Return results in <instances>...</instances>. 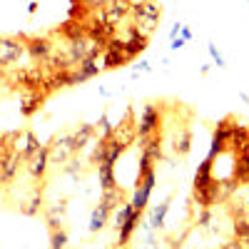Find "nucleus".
<instances>
[{"instance_id":"nucleus-1","label":"nucleus","mask_w":249,"mask_h":249,"mask_svg":"<svg viewBox=\"0 0 249 249\" xmlns=\"http://www.w3.org/2000/svg\"><path fill=\"white\" fill-rule=\"evenodd\" d=\"M192 195H195V202L202 207V210H210V207L217 202V197H219V182L212 177V160L210 157L202 160V164L195 172Z\"/></svg>"},{"instance_id":"nucleus-2","label":"nucleus","mask_w":249,"mask_h":249,"mask_svg":"<svg viewBox=\"0 0 249 249\" xmlns=\"http://www.w3.org/2000/svg\"><path fill=\"white\" fill-rule=\"evenodd\" d=\"M100 50H102V43H100V40H95V37H90V35H82V37H77V40H72V43H70L68 55H70V60L77 65V62H82V60L97 57Z\"/></svg>"},{"instance_id":"nucleus-3","label":"nucleus","mask_w":249,"mask_h":249,"mask_svg":"<svg viewBox=\"0 0 249 249\" xmlns=\"http://www.w3.org/2000/svg\"><path fill=\"white\" fill-rule=\"evenodd\" d=\"M130 13H132V5H130V0H107L105 5H102L100 10H95L92 15H97L100 20H105V23H110V25H120V20H124V18H130Z\"/></svg>"},{"instance_id":"nucleus-4","label":"nucleus","mask_w":249,"mask_h":249,"mask_svg":"<svg viewBox=\"0 0 249 249\" xmlns=\"http://www.w3.org/2000/svg\"><path fill=\"white\" fill-rule=\"evenodd\" d=\"M25 55V43L20 37H0V68H13Z\"/></svg>"},{"instance_id":"nucleus-5","label":"nucleus","mask_w":249,"mask_h":249,"mask_svg":"<svg viewBox=\"0 0 249 249\" xmlns=\"http://www.w3.org/2000/svg\"><path fill=\"white\" fill-rule=\"evenodd\" d=\"M232 127H234V120L227 117L222 122H217V130H214V137H212V147H210V160H214L217 155L230 150V137H232Z\"/></svg>"},{"instance_id":"nucleus-6","label":"nucleus","mask_w":249,"mask_h":249,"mask_svg":"<svg viewBox=\"0 0 249 249\" xmlns=\"http://www.w3.org/2000/svg\"><path fill=\"white\" fill-rule=\"evenodd\" d=\"M75 155L72 150V135H57L50 144H48V157L53 164H62V162H68L70 157Z\"/></svg>"},{"instance_id":"nucleus-7","label":"nucleus","mask_w":249,"mask_h":249,"mask_svg":"<svg viewBox=\"0 0 249 249\" xmlns=\"http://www.w3.org/2000/svg\"><path fill=\"white\" fill-rule=\"evenodd\" d=\"M23 43H25V53L37 62H45L53 53H55V45H53V40L45 37V35H35V37H23Z\"/></svg>"},{"instance_id":"nucleus-8","label":"nucleus","mask_w":249,"mask_h":249,"mask_svg":"<svg viewBox=\"0 0 249 249\" xmlns=\"http://www.w3.org/2000/svg\"><path fill=\"white\" fill-rule=\"evenodd\" d=\"M124 62H130L127 55H124V48H122V37H112L105 43V55H102V68L105 70H112V68H122Z\"/></svg>"},{"instance_id":"nucleus-9","label":"nucleus","mask_w":249,"mask_h":249,"mask_svg":"<svg viewBox=\"0 0 249 249\" xmlns=\"http://www.w3.org/2000/svg\"><path fill=\"white\" fill-rule=\"evenodd\" d=\"M160 122H162L160 110H157L155 105H144L142 117H140V122H137V135H140V137H147V135L157 132V130H160Z\"/></svg>"},{"instance_id":"nucleus-10","label":"nucleus","mask_w":249,"mask_h":249,"mask_svg":"<svg viewBox=\"0 0 249 249\" xmlns=\"http://www.w3.org/2000/svg\"><path fill=\"white\" fill-rule=\"evenodd\" d=\"M28 172H30V177H35V179H43L45 177V172H48V167H50V157H48V144H40V150H35L28 160Z\"/></svg>"},{"instance_id":"nucleus-11","label":"nucleus","mask_w":249,"mask_h":249,"mask_svg":"<svg viewBox=\"0 0 249 249\" xmlns=\"http://www.w3.org/2000/svg\"><path fill=\"white\" fill-rule=\"evenodd\" d=\"M147 35H142V33H137L132 25H130V30H127V37H122V48H124V55H127V60H135L140 53H144L147 50Z\"/></svg>"},{"instance_id":"nucleus-12","label":"nucleus","mask_w":249,"mask_h":249,"mask_svg":"<svg viewBox=\"0 0 249 249\" xmlns=\"http://www.w3.org/2000/svg\"><path fill=\"white\" fill-rule=\"evenodd\" d=\"M88 35L95 37V40H100V43L105 45L107 40H112L117 35V28L110 25V23H105V20H100L97 15H90L88 18Z\"/></svg>"},{"instance_id":"nucleus-13","label":"nucleus","mask_w":249,"mask_h":249,"mask_svg":"<svg viewBox=\"0 0 249 249\" xmlns=\"http://www.w3.org/2000/svg\"><path fill=\"white\" fill-rule=\"evenodd\" d=\"M13 150L23 157V160H28L35 150H40V140L35 137V132H30V130H25V132H15V144H13Z\"/></svg>"},{"instance_id":"nucleus-14","label":"nucleus","mask_w":249,"mask_h":249,"mask_svg":"<svg viewBox=\"0 0 249 249\" xmlns=\"http://www.w3.org/2000/svg\"><path fill=\"white\" fill-rule=\"evenodd\" d=\"M20 157L15 150H8L3 157H0V184H8L15 175H18V167H20Z\"/></svg>"},{"instance_id":"nucleus-15","label":"nucleus","mask_w":249,"mask_h":249,"mask_svg":"<svg viewBox=\"0 0 249 249\" xmlns=\"http://www.w3.org/2000/svg\"><path fill=\"white\" fill-rule=\"evenodd\" d=\"M43 102H45V95H43V92H37V90H25L23 102H20V115H23V117H33L35 112H40Z\"/></svg>"},{"instance_id":"nucleus-16","label":"nucleus","mask_w":249,"mask_h":249,"mask_svg":"<svg viewBox=\"0 0 249 249\" xmlns=\"http://www.w3.org/2000/svg\"><path fill=\"white\" fill-rule=\"evenodd\" d=\"M230 150H234V155L249 152V127H244V124L234 122L232 137H230Z\"/></svg>"},{"instance_id":"nucleus-17","label":"nucleus","mask_w":249,"mask_h":249,"mask_svg":"<svg viewBox=\"0 0 249 249\" xmlns=\"http://www.w3.org/2000/svg\"><path fill=\"white\" fill-rule=\"evenodd\" d=\"M60 35L68 40V43H72V40L88 35V20H65V23L60 25Z\"/></svg>"},{"instance_id":"nucleus-18","label":"nucleus","mask_w":249,"mask_h":249,"mask_svg":"<svg viewBox=\"0 0 249 249\" xmlns=\"http://www.w3.org/2000/svg\"><path fill=\"white\" fill-rule=\"evenodd\" d=\"M130 15H140V18H152V20H160L162 18V5L157 0H142V3L132 5V13Z\"/></svg>"},{"instance_id":"nucleus-19","label":"nucleus","mask_w":249,"mask_h":249,"mask_svg":"<svg viewBox=\"0 0 249 249\" xmlns=\"http://www.w3.org/2000/svg\"><path fill=\"white\" fill-rule=\"evenodd\" d=\"M100 70H102V65L97 62V57H92V60H82V62H77V65H75V77H77V82H85V80L95 77Z\"/></svg>"},{"instance_id":"nucleus-20","label":"nucleus","mask_w":249,"mask_h":249,"mask_svg":"<svg viewBox=\"0 0 249 249\" xmlns=\"http://www.w3.org/2000/svg\"><path fill=\"white\" fill-rule=\"evenodd\" d=\"M92 137H95V127H92V124H80V130L72 135V150L82 152L92 142Z\"/></svg>"},{"instance_id":"nucleus-21","label":"nucleus","mask_w":249,"mask_h":249,"mask_svg":"<svg viewBox=\"0 0 249 249\" xmlns=\"http://www.w3.org/2000/svg\"><path fill=\"white\" fill-rule=\"evenodd\" d=\"M234 182L237 184H249V152L234 155Z\"/></svg>"},{"instance_id":"nucleus-22","label":"nucleus","mask_w":249,"mask_h":249,"mask_svg":"<svg viewBox=\"0 0 249 249\" xmlns=\"http://www.w3.org/2000/svg\"><path fill=\"white\" fill-rule=\"evenodd\" d=\"M48 224L50 230H62V219H65V199L55 202L53 207H48Z\"/></svg>"},{"instance_id":"nucleus-23","label":"nucleus","mask_w":249,"mask_h":249,"mask_svg":"<svg viewBox=\"0 0 249 249\" xmlns=\"http://www.w3.org/2000/svg\"><path fill=\"white\" fill-rule=\"evenodd\" d=\"M107 217H110V210L100 202V204L95 207V210H92V214H90V227H88V230H90L92 234H95V232H100L102 227L107 224Z\"/></svg>"},{"instance_id":"nucleus-24","label":"nucleus","mask_w":249,"mask_h":249,"mask_svg":"<svg viewBox=\"0 0 249 249\" xmlns=\"http://www.w3.org/2000/svg\"><path fill=\"white\" fill-rule=\"evenodd\" d=\"M140 217H142V212H132L130 217H127V222H124L122 227H120V244H127V239L132 237V232L137 230V224H140Z\"/></svg>"},{"instance_id":"nucleus-25","label":"nucleus","mask_w":249,"mask_h":249,"mask_svg":"<svg viewBox=\"0 0 249 249\" xmlns=\"http://www.w3.org/2000/svg\"><path fill=\"white\" fill-rule=\"evenodd\" d=\"M190 150H192V132L184 127V130L175 137V152L184 157V155H190Z\"/></svg>"},{"instance_id":"nucleus-26","label":"nucleus","mask_w":249,"mask_h":249,"mask_svg":"<svg viewBox=\"0 0 249 249\" xmlns=\"http://www.w3.org/2000/svg\"><path fill=\"white\" fill-rule=\"evenodd\" d=\"M112 167H115V164H107V162L97 167V172H100V187H102V190H112V187H117Z\"/></svg>"},{"instance_id":"nucleus-27","label":"nucleus","mask_w":249,"mask_h":249,"mask_svg":"<svg viewBox=\"0 0 249 249\" xmlns=\"http://www.w3.org/2000/svg\"><path fill=\"white\" fill-rule=\"evenodd\" d=\"M167 212H170V199L162 202L160 207H155L152 217H150V227H152V230H160V227H164V217H167Z\"/></svg>"},{"instance_id":"nucleus-28","label":"nucleus","mask_w":249,"mask_h":249,"mask_svg":"<svg viewBox=\"0 0 249 249\" xmlns=\"http://www.w3.org/2000/svg\"><path fill=\"white\" fill-rule=\"evenodd\" d=\"M100 202L112 212V210H115V204L122 202V190H117V187H112V190H102V199H100Z\"/></svg>"},{"instance_id":"nucleus-29","label":"nucleus","mask_w":249,"mask_h":249,"mask_svg":"<svg viewBox=\"0 0 249 249\" xmlns=\"http://www.w3.org/2000/svg\"><path fill=\"white\" fill-rule=\"evenodd\" d=\"M234 239H239V242H249V219H244L242 214L234 219Z\"/></svg>"},{"instance_id":"nucleus-30","label":"nucleus","mask_w":249,"mask_h":249,"mask_svg":"<svg viewBox=\"0 0 249 249\" xmlns=\"http://www.w3.org/2000/svg\"><path fill=\"white\" fill-rule=\"evenodd\" d=\"M68 232L65 230H50V249H65Z\"/></svg>"},{"instance_id":"nucleus-31","label":"nucleus","mask_w":249,"mask_h":249,"mask_svg":"<svg viewBox=\"0 0 249 249\" xmlns=\"http://www.w3.org/2000/svg\"><path fill=\"white\" fill-rule=\"evenodd\" d=\"M40 204H43V192H35L33 197H30V202H28V207H25V214L28 217H35L37 214V210H40Z\"/></svg>"},{"instance_id":"nucleus-32","label":"nucleus","mask_w":249,"mask_h":249,"mask_svg":"<svg viewBox=\"0 0 249 249\" xmlns=\"http://www.w3.org/2000/svg\"><path fill=\"white\" fill-rule=\"evenodd\" d=\"M132 212H135V210H132V204H122V207H120L117 214H115V224H117V230H120V227H122L124 222H127V217H130Z\"/></svg>"},{"instance_id":"nucleus-33","label":"nucleus","mask_w":249,"mask_h":249,"mask_svg":"<svg viewBox=\"0 0 249 249\" xmlns=\"http://www.w3.org/2000/svg\"><path fill=\"white\" fill-rule=\"evenodd\" d=\"M207 50H210V55H212V60L217 62V65H219V68H227V65H224V57H222V55H219V50H217V45H212V43H210V45H207Z\"/></svg>"},{"instance_id":"nucleus-34","label":"nucleus","mask_w":249,"mask_h":249,"mask_svg":"<svg viewBox=\"0 0 249 249\" xmlns=\"http://www.w3.org/2000/svg\"><path fill=\"white\" fill-rule=\"evenodd\" d=\"M219 249H244V242H239V239H230L227 244H222Z\"/></svg>"},{"instance_id":"nucleus-35","label":"nucleus","mask_w":249,"mask_h":249,"mask_svg":"<svg viewBox=\"0 0 249 249\" xmlns=\"http://www.w3.org/2000/svg\"><path fill=\"white\" fill-rule=\"evenodd\" d=\"M210 217H212V214H210V210H202V214H199L197 224H199V227H207V224H210Z\"/></svg>"},{"instance_id":"nucleus-36","label":"nucleus","mask_w":249,"mask_h":249,"mask_svg":"<svg viewBox=\"0 0 249 249\" xmlns=\"http://www.w3.org/2000/svg\"><path fill=\"white\" fill-rule=\"evenodd\" d=\"M184 43H187L184 37H172V45H170V48H172V50H179V48H182Z\"/></svg>"},{"instance_id":"nucleus-37","label":"nucleus","mask_w":249,"mask_h":249,"mask_svg":"<svg viewBox=\"0 0 249 249\" xmlns=\"http://www.w3.org/2000/svg\"><path fill=\"white\" fill-rule=\"evenodd\" d=\"M179 37H184V40H192V30L182 25V30H179Z\"/></svg>"},{"instance_id":"nucleus-38","label":"nucleus","mask_w":249,"mask_h":249,"mask_svg":"<svg viewBox=\"0 0 249 249\" xmlns=\"http://www.w3.org/2000/svg\"><path fill=\"white\" fill-rule=\"evenodd\" d=\"M179 30H182V25H179V23H175V28L170 30V37H177V35H179Z\"/></svg>"},{"instance_id":"nucleus-39","label":"nucleus","mask_w":249,"mask_h":249,"mask_svg":"<svg viewBox=\"0 0 249 249\" xmlns=\"http://www.w3.org/2000/svg\"><path fill=\"white\" fill-rule=\"evenodd\" d=\"M137 68H140V70H144V72H150V62H144V60H142Z\"/></svg>"},{"instance_id":"nucleus-40","label":"nucleus","mask_w":249,"mask_h":249,"mask_svg":"<svg viewBox=\"0 0 249 249\" xmlns=\"http://www.w3.org/2000/svg\"><path fill=\"white\" fill-rule=\"evenodd\" d=\"M28 13H37V3H30L28 5Z\"/></svg>"},{"instance_id":"nucleus-41","label":"nucleus","mask_w":249,"mask_h":249,"mask_svg":"<svg viewBox=\"0 0 249 249\" xmlns=\"http://www.w3.org/2000/svg\"><path fill=\"white\" fill-rule=\"evenodd\" d=\"M247 210H249V199H247Z\"/></svg>"}]
</instances>
